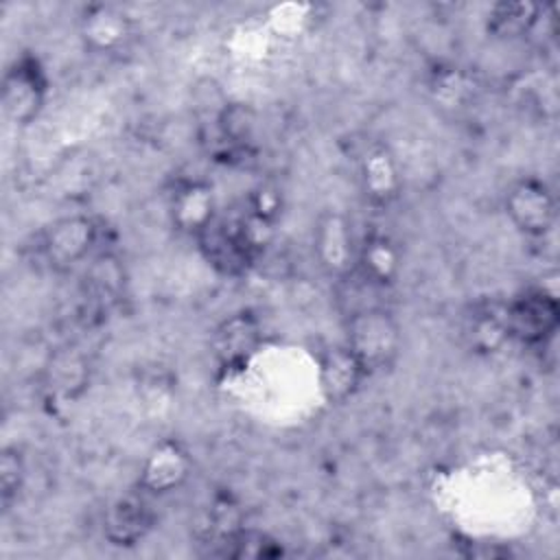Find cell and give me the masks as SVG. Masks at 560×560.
<instances>
[{"label": "cell", "mask_w": 560, "mask_h": 560, "mask_svg": "<svg viewBox=\"0 0 560 560\" xmlns=\"http://www.w3.org/2000/svg\"><path fill=\"white\" fill-rule=\"evenodd\" d=\"M503 208L510 223L529 238L547 236L558 217V203L551 188L532 175L510 184L503 197Z\"/></svg>", "instance_id": "obj_5"}, {"label": "cell", "mask_w": 560, "mask_h": 560, "mask_svg": "<svg viewBox=\"0 0 560 560\" xmlns=\"http://www.w3.org/2000/svg\"><path fill=\"white\" fill-rule=\"evenodd\" d=\"M542 7L529 0H518V2H497L488 11V33L497 39H521L527 37L536 24L540 22Z\"/></svg>", "instance_id": "obj_16"}, {"label": "cell", "mask_w": 560, "mask_h": 560, "mask_svg": "<svg viewBox=\"0 0 560 560\" xmlns=\"http://www.w3.org/2000/svg\"><path fill=\"white\" fill-rule=\"evenodd\" d=\"M219 133L230 144H245L254 131V112L245 103H223L214 116Z\"/></svg>", "instance_id": "obj_18"}, {"label": "cell", "mask_w": 560, "mask_h": 560, "mask_svg": "<svg viewBox=\"0 0 560 560\" xmlns=\"http://www.w3.org/2000/svg\"><path fill=\"white\" fill-rule=\"evenodd\" d=\"M195 241L208 265L225 276L245 273L256 258L238 228V221H223L217 217Z\"/></svg>", "instance_id": "obj_9"}, {"label": "cell", "mask_w": 560, "mask_h": 560, "mask_svg": "<svg viewBox=\"0 0 560 560\" xmlns=\"http://www.w3.org/2000/svg\"><path fill=\"white\" fill-rule=\"evenodd\" d=\"M354 267L359 273L376 287L392 284L400 273V252L396 243L385 234H370L357 247Z\"/></svg>", "instance_id": "obj_14"}, {"label": "cell", "mask_w": 560, "mask_h": 560, "mask_svg": "<svg viewBox=\"0 0 560 560\" xmlns=\"http://www.w3.org/2000/svg\"><path fill=\"white\" fill-rule=\"evenodd\" d=\"M168 212L175 230L197 238L217 219L214 192L203 182H184L171 195Z\"/></svg>", "instance_id": "obj_12"}, {"label": "cell", "mask_w": 560, "mask_h": 560, "mask_svg": "<svg viewBox=\"0 0 560 560\" xmlns=\"http://www.w3.org/2000/svg\"><path fill=\"white\" fill-rule=\"evenodd\" d=\"M370 374L346 343L330 346L319 357V387L330 405L350 400Z\"/></svg>", "instance_id": "obj_10"}, {"label": "cell", "mask_w": 560, "mask_h": 560, "mask_svg": "<svg viewBox=\"0 0 560 560\" xmlns=\"http://www.w3.org/2000/svg\"><path fill=\"white\" fill-rule=\"evenodd\" d=\"M315 256L319 265L332 276H346L357 260V247L352 243V232L348 221L337 212H326L319 217L315 228Z\"/></svg>", "instance_id": "obj_11"}, {"label": "cell", "mask_w": 560, "mask_h": 560, "mask_svg": "<svg viewBox=\"0 0 560 560\" xmlns=\"http://www.w3.org/2000/svg\"><path fill=\"white\" fill-rule=\"evenodd\" d=\"M24 477H26V468H24V459L22 453L15 446H7L2 448L0 455V503L2 510H9L22 486H24Z\"/></svg>", "instance_id": "obj_19"}, {"label": "cell", "mask_w": 560, "mask_h": 560, "mask_svg": "<svg viewBox=\"0 0 560 560\" xmlns=\"http://www.w3.org/2000/svg\"><path fill=\"white\" fill-rule=\"evenodd\" d=\"M88 361L77 350H59L46 365V385L61 398H77L88 387Z\"/></svg>", "instance_id": "obj_17"}, {"label": "cell", "mask_w": 560, "mask_h": 560, "mask_svg": "<svg viewBox=\"0 0 560 560\" xmlns=\"http://www.w3.org/2000/svg\"><path fill=\"white\" fill-rule=\"evenodd\" d=\"M280 208H282V197L276 188L258 186L256 190H252L249 208H247L249 214L265 219L269 223H276V219L280 217Z\"/></svg>", "instance_id": "obj_20"}, {"label": "cell", "mask_w": 560, "mask_h": 560, "mask_svg": "<svg viewBox=\"0 0 560 560\" xmlns=\"http://www.w3.org/2000/svg\"><path fill=\"white\" fill-rule=\"evenodd\" d=\"M192 455L188 446L175 438L160 440L144 457L138 488L149 497H164L177 492L192 477Z\"/></svg>", "instance_id": "obj_6"}, {"label": "cell", "mask_w": 560, "mask_h": 560, "mask_svg": "<svg viewBox=\"0 0 560 560\" xmlns=\"http://www.w3.org/2000/svg\"><path fill=\"white\" fill-rule=\"evenodd\" d=\"M368 374L394 368L402 350V328L383 306H359L346 319V341Z\"/></svg>", "instance_id": "obj_1"}, {"label": "cell", "mask_w": 560, "mask_h": 560, "mask_svg": "<svg viewBox=\"0 0 560 560\" xmlns=\"http://www.w3.org/2000/svg\"><path fill=\"white\" fill-rule=\"evenodd\" d=\"M155 514L140 488L114 499L103 512V536L114 547H133L153 529Z\"/></svg>", "instance_id": "obj_8"}, {"label": "cell", "mask_w": 560, "mask_h": 560, "mask_svg": "<svg viewBox=\"0 0 560 560\" xmlns=\"http://www.w3.org/2000/svg\"><path fill=\"white\" fill-rule=\"evenodd\" d=\"M501 313L508 339H516L523 346H545L560 326L558 295L545 287L518 293Z\"/></svg>", "instance_id": "obj_3"}, {"label": "cell", "mask_w": 560, "mask_h": 560, "mask_svg": "<svg viewBox=\"0 0 560 560\" xmlns=\"http://www.w3.org/2000/svg\"><path fill=\"white\" fill-rule=\"evenodd\" d=\"M363 192L374 203H389L400 190V173L392 153L383 147L370 149L359 168Z\"/></svg>", "instance_id": "obj_15"}, {"label": "cell", "mask_w": 560, "mask_h": 560, "mask_svg": "<svg viewBox=\"0 0 560 560\" xmlns=\"http://www.w3.org/2000/svg\"><path fill=\"white\" fill-rule=\"evenodd\" d=\"M258 341H260L258 322L249 313H236V315H230L225 322H221V326L214 330L212 350L221 368L232 370L249 361V357L258 348Z\"/></svg>", "instance_id": "obj_13"}, {"label": "cell", "mask_w": 560, "mask_h": 560, "mask_svg": "<svg viewBox=\"0 0 560 560\" xmlns=\"http://www.w3.org/2000/svg\"><path fill=\"white\" fill-rule=\"evenodd\" d=\"M48 90L50 81L42 61L31 52H22L2 74L0 103L4 118L18 127L31 125L42 114Z\"/></svg>", "instance_id": "obj_2"}, {"label": "cell", "mask_w": 560, "mask_h": 560, "mask_svg": "<svg viewBox=\"0 0 560 560\" xmlns=\"http://www.w3.org/2000/svg\"><path fill=\"white\" fill-rule=\"evenodd\" d=\"M98 238V225L90 214H66L48 223L39 234V256L55 271H68L83 262Z\"/></svg>", "instance_id": "obj_4"}, {"label": "cell", "mask_w": 560, "mask_h": 560, "mask_svg": "<svg viewBox=\"0 0 560 560\" xmlns=\"http://www.w3.org/2000/svg\"><path fill=\"white\" fill-rule=\"evenodd\" d=\"M79 37L96 55H112L133 39V20L116 4L94 2L79 15Z\"/></svg>", "instance_id": "obj_7"}]
</instances>
